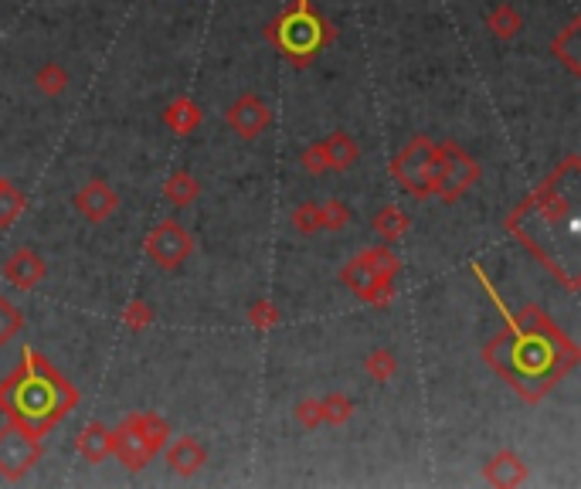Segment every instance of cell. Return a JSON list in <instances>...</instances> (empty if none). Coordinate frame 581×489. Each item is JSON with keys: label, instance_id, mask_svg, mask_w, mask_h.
I'll return each mask as SVG.
<instances>
[{"label": "cell", "instance_id": "obj_1", "mask_svg": "<svg viewBox=\"0 0 581 489\" xmlns=\"http://www.w3.org/2000/svg\"><path fill=\"white\" fill-rule=\"evenodd\" d=\"M75 405H79V391L31 347H24V364L0 384V411L38 435H45Z\"/></svg>", "mask_w": 581, "mask_h": 489}, {"label": "cell", "instance_id": "obj_2", "mask_svg": "<svg viewBox=\"0 0 581 489\" xmlns=\"http://www.w3.org/2000/svg\"><path fill=\"white\" fill-rule=\"evenodd\" d=\"M170 442V425L157 411H136L123 418V425L113 432V456L123 462L130 473L143 469Z\"/></svg>", "mask_w": 581, "mask_h": 489}, {"label": "cell", "instance_id": "obj_3", "mask_svg": "<svg viewBox=\"0 0 581 489\" xmlns=\"http://www.w3.org/2000/svg\"><path fill=\"white\" fill-rule=\"evenodd\" d=\"M269 38L276 41L286 55H293L296 65H306V62H313L316 51L333 41V28L320 14L310 11V0H296L293 11L279 17L276 28H269Z\"/></svg>", "mask_w": 581, "mask_h": 489}, {"label": "cell", "instance_id": "obj_4", "mask_svg": "<svg viewBox=\"0 0 581 489\" xmlns=\"http://www.w3.org/2000/svg\"><path fill=\"white\" fill-rule=\"evenodd\" d=\"M480 180V163H476L463 147L456 143H435V174H432V194L446 204L459 201L469 187Z\"/></svg>", "mask_w": 581, "mask_h": 489}, {"label": "cell", "instance_id": "obj_5", "mask_svg": "<svg viewBox=\"0 0 581 489\" xmlns=\"http://www.w3.org/2000/svg\"><path fill=\"white\" fill-rule=\"evenodd\" d=\"M391 174L412 197H432V174H435V143L429 136H412L405 150L391 160Z\"/></svg>", "mask_w": 581, "mask_h": 489}, {"label": "cell", "instance_id": "obj_6", "mask_svg": "<svg viewBox=\"0 0 581 489\" xmlns=\"http://www.w3.org/2000/svg\"><path fill=\"white\" fill-rule=\"evenodd\" d=\"M41 435L31 432L24 422L11 418L0 428V476L4 479H24L41 459Z\"/></svg>", "mask_w": 581, "mask_h": 489}, {"label": "cell", "instance_id": "obj_7", "mask_svg": "<svg viewBox=\"0 0 581 489\" xmlns=\"http://www.w3.org/2000/svg\"><path fill=\"white\" fill-rule=\"evenodd\" d=\"M143 248H147V255L160 265V269L174 272L191 259L194 238L187 235V228L181 225V221H160V225L147 235V245Z\"/></svg>", "mask_w": 581, "mask_h": 489}, {"label": "cell", "instance_id": "obj_8", "mask_svg": "<svg viewBox=\"0 0 581 489\" xmlns=\"http://www.w3.org/2000/svg\"><path fill=\"white\" fill-rule=\"evenodd\" d=\"M225 123L232 126L242 140H255L259 133L269 130L272 109L266 106V99H259L255 92H245V96H238L232 106L225 109Z\"/></svg>", "mask_w": 581, "mask_h": 489}, {"label": "cell", "instance_id": "obj_9", "mask_svg": "<svg viewBox=\"0 0 581 489\" xmlns=\"http://www.w3.org/2000/svg\"><path fill=\"white\" fill-rule=\"evenodd\" d=\"M340 282L354 293L357 299L371 306H388L395 299V279H378L364 262H347L344 272H340Z\"/></svg>", "mask_w": 581, "mask_h": 489}, {"label": "cell", "instance_id": "obj_10", "mask_svg": "<svg viewBox=\"0 0 581 489\" xmlns=\"http://www.w3.org/2000/svg\"><path fill=\"white\" fill-rule=\"evenodd\" d=\"M116 208H119V194L106 184V180H89V184H82L79 194H75V211H79L85 221H92V225L106 221Z\"/></svg>", "mask_w": 581, "mask_h": 489}, {"label": "cell", "instance_id": "obj_11", "mask_svg": "<svg viewBox=\"0 0 581 489\" xmlns=\"http://www.w3.org/2000/svg\"><path fill=\"white\" fill-rule=\"evenodd\" d=\"M45 276H48L45 259H41V255L28 245H21L11 259L4 262V279L11 282L14 289H21V293H31V289L38 286Z\"/></svg>", "mask_w": 581, "mask_h": 489}, {"label": "cell", "instance_id": "obj_12", "mask_svg": "<svg viewBox=\"0 0 581 489\" xmlns=\"http://www.w3.org/2000/svg\"><path fill=\"white\" fill-rule=\"evenodd\" d=\"M164 459H167V466H170V473H177V476H198L201 469H204V462H208V449L194 439V435H181L177 442H167L164 449Z\"/></svg>", "mask_w": 581, "mask_h": 489}, {"label": "cell", "instance_id": "obj_13", "mask_svg": "<svg viewBox=\"0 0 581 489\" xmlns=\"http://www.w3.org/2000/svg\"><path fill=\"white\" fill-rule=\"evenodd\" d=\"M483 476H486V483L490 486L510 489V486H520L527 479V466H524V459H520L517 452L503 449L483 466Z\"/></svg>", "mask_w": 581, "mask_h": 489}, {"label": "cell", "instance_id": "obj_14", "mask_svg": "<svg viewBox=\"0 0 581 489\" xmlns=\"http://www.w3.org/2000/svg\"><path fill=\"white\" fill-rule=\"evenodd\" d=\"M79 456L85 462H102V459H109L113 456V428H106L102 422H89L79 432Z\"/></svg>", "mask_w": 581, "mask_h": 489}, {"label": "cell", "instance_id": "obj_15", "mask_svg": "<svg viewBox=\"0 0 581 489\" xmlns=\"http://www.w3.org/2000/svg\"><path fill=\"white\" fill-rule=\"evenodd\" d=\"M164 123H167V130H174L177 136H191L204 123V109L194 99L181 96L164 109Z\"/></svg>", "mask_w": 581, "mask_h": 489}, {"label": "cell", "instance_id": "obj_16", "mask_svg": "<svg viewBox=\"0 0 581 489\" xmlns=\"http://www.w3.org/2000/svg\"><path fill=\"white\" fill-rule=\"evenodd\" d=\"M486 31H490L493 38H500V41L517 38V34L524 31V14H520L514 4L500 0V4H493L490 11H486Z\"/></svg>", "mask_w": 581, "mask_h": 489}, {"label": "cell", "instance_id": "obj_17", "mask_svg": "<svg viewBox=\"0 0 581 489\" xmlns=\"http://www.w3.org/2000/svg\"><path fill=\"white\" fill-rule=\"evenodd\" d=\"M198 194H201V184L187 170H174L164 184V201L170 208H187V204L198 201Z\"/></svg>", "mask_w": 581, "mask_h": 489}, {"label": "cell", "instance_id": "obj_18", "mask_svg": "<svg viewBox=\"0 0 581 489\" xmlns=\"http://www.w3.org/2000/svg\"><path fill=\"white\" fill-rule=\"evenodd\" d=\"M323 150H327V160H330V170H350L361 157L357 150V140L350 133H330L323 140Z\"/></svg>", "mask_w": 581, "mask_h": 489}, {"label": "cell", "instance_id": "obj_19", "mask_svg": "<svg viewBox=\"0 0 581 489\" xmlns=\"http://www.w3.org/2000/svg\"><path fill=\"white\" fill-rule=\"evenodd\" d=\"M408 228H412V221H408V214L401 208H391L388 204V208H381L378 214H374V231H378L388 245H395L398 238H405Z\"/></svg>", "mask_w": 581, "mask_h": 489}, {"label": "cell", "instance_id": "obj_20", "mask_svg": "<svg viewBox=\"0 0 581 489\" xmlns=\"http://www.w3.org/2000/svg\"><path fill=\"white\" fill-rule=\"evenodd\" d=\"M357 262H364L367 269H371V272H374V276H378V279H395V276H398V269H401L398 255L391 252V245L364 248V252L357 255Z\"/></svg>", "mask_w": 581, "mask_h": 489}, {"label": "cell", "instance_id": "obj_21", "mask_svg": "<svg viewBox=\"0 0 581 489\" xmlns=\"http://www.w3.org/2000/svg\"><path fill=\"white\" fill-rule=\"evenodd\" d=\"M34 85H38L41 96H62L68 89V72L58 62H45L34 72Z\"/></svg>", "mask_w": 581, "mask_h": 489}, {"label": "cell", "instance_id": "obj_22", "mask_svg": "<svg viewBox=\"0 0 581 489\" xmlns=\"http://www.w3.org/2000/svg\"><path fill=\"white\" fill-rule=\"evenodd\" d=\"M551 51H554V58H561V62L571 68V72L581 75V62H578V24H568V28L551 41Z\"/></svg>", "mask_w": 581, "mask_h": 489}, {"label": "cell", "instance_id": "obj_23", "mask_svg": "<svg viewBox=\"0 0 581 489\" xmlns=\"http://www.w3.org/2000/svg\"><path fill=\"white\" fill-rule=\"evenodd\" d=\"M24 214V194L17 191L11 180H0V228H11Z\"/></svg>", "mask_w": 581, "mask_h": 489}, {"label": "cell", "instance_id": "obj_24", "mask_svg": "<svg viewBox=\"0 0 581 489\" xmlns=\"http://www.w3.org/2000/svg\"><path fill=\"white\" fill-rule=\"evenodd\" d=\"M364 371L374 377V381H391V377L398 374V360H395V354L391 350H384V347H378V350H371V354L364 357Z\"/></svg>", "mask_w": 581, "mask_h": 489}, {"label": "cell", "instance_id": "obj_25", "mask_svg": "<svg viewBox=\"0 0 581 489\" xmlns=\"http://www.w3.org/2000/svg\"><path fill=\"white\" fill-rule=\"evenodd\" d=\"M320 411L327 425H344L354 415V401L347 394H327V398H320Z\"/></svg>", "mask_w": 581, "mask_h": 489}, {"label": "cell", "instance_id": "obj_26", "mask_svg": "<svg viewBox=\"0 0 581 489\" xmlns=\"http://www.w3.org/2000/svg\"><path fill=\"white\" fill-rule=\"evenodd\" d=\"M24 330V316L7 296H0V347H7Z\"/></svg>", "mask_w": 581, "mask_h": 489}, {"label": "cell", "instance_id": "obj_27", "mask_svg": "<svg viewBox=\"0 0 581 489\" xmlns=\"http://www.w3.org/2000/svg\"><path fill=\"white\" fill-rule=\"evenodd\" d=\"M289 221H293V228L299 231V235H306V238L316 235V231H323L320 204H316V201H303V204H299V208L293 211V218H289Z\"/></svg>", "mask_w": 581, "mask_h": 489}, {"label": "cell", "instance_id": "obj_28", "mask_svg": "<svg viewBox=\"0 0 581 489\" xmlns=\"http://www.w3.org/2000/svg\"><path fill=\"white\" fill-rule=\"evenodd\" d=\"M150 323H153V306L147 303V299H130V303H126V310H123V326H126V330L140 333V330H147Z\"/></svg>", "mask_w": 581, "mask_h": 489}, {"label": "cell", "instance_id": "obj_29", "mask_svg": "<svg viewBox=\"0 0 581 489\" xmlns=\"http://www.w3.org/2000/svg\"><path fill=\"white\" fill-rule=\"evenodd\" d=\"M320 221H323V228H330V231L347 228L350 225V208L340 201V197H327V201L320 204Z\"/></svg>", "mask_w": 581, "mask_h": 489}, {"label": "cell", "instance_id": "obj_30", "mask_svg": "<svg viewBox=\"0 0 581 489\" xmlns=\"http://www.w3.org/2000/svg\"><path fill=\"white\" fill-rule=\"evenodd\" d=\"M279 320H283V316H279V310L276 306L269 303V299H255V303L249 306V323L255 326V330H272V326H276Z\"/></svg>", "mask_w": 581, "mask_h": 489}, {"label": "cell", "instance_id": "obj_31", "mask_svg": "<svg viewBox=\"0 0 581 489\" xmlns=\"http://www.w3.org/2000/svg\"><path fill=\"white\" fill-rule=\"evenodd\" d=\"M299 163H303V170H306V174H313V177H320V174H327V170H330V160H327V150H323V143H310V147L299 153Z\"/></svg>", "mask_w": 581, "mask_h": 489}, {"label": "cell", "instance_id": "obj_32", "mask_svg": "<svg viewBox=\"0 0 581 489\" xmlns=\"http://www.w3.org/2000/svg\"><path fill=\"white\" fill-rule=\"evenodd\" d=\"M296 418L303 428H316L323 425V411H320V398H303L296 405Z\"/></svg>", "mask_w": 581, "mask_h": 489}]
</instances>
